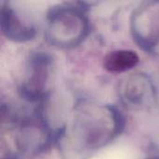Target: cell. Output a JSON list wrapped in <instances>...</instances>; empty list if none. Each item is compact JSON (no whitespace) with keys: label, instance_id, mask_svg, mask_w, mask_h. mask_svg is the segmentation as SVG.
<instances>
[{"label":"cell","instance_id":"6da1fadb","mask_svg":"<svg viewBox=\"0 0 159 159\" xmlns=\"http://www.w3.org/2000/svg\"><path fill=\"white\" fill-rule=\"evenodd\" d=\"M50 38L57 39L58 43L73 44L75 39L83 35L85 22L79 13L71 10H62L55 14L50 21Z\"/></svg>","mask_w":159,"mask_h":159},{"label":"cell","instance_id":"7a4b0ae2","mask_svg":"<svg viewBox=\"0 0 159 159\" xmlns=\"http://www.w3.org/2000/svg\"><path fill=\"white\" fill-rule=\"evenodd\" d=\"M139 61L138 55L131 50H116L108 54L104 66L111 72H124L134 67Z\"/></svg>","mask_w":159,"mask_h":159},{"label":"cell","instance_id":"3957f363","mask_svg":"<svg viewBox=\"0 0 159 159\" xmlns=\"http://www.w3.org/2000/svg\"><path fill=\"white\" fill-rule=\"evenodd\" d=\"M142 81L129 79L124 87V98L131 104H143L145 100V95L149 89V86L141 83Z\"/></svg>","mask_w":159,"mask_h":159}]
</instances>
